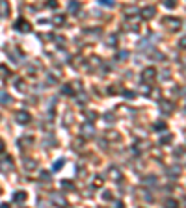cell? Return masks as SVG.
<instances>
[{
    "label": "cell",
    "instance_id": "cell-21",
    "mask_svg": "<svg viewBox=\"0 0 186 208\" xmlns=\"http://www.w3.org/2000/svg\"><path fill=\"white\" fill-rule=\"evenodd\" d=\"M24 167H26V169H30V171H32V169H35V162H32V160H28V162H26V164H24Z\"/></svg>",
    "mask_w": 186,
    "mask_h": 208
},
{
    "label": "cell",
    "instance_id": "cell-23",
    "mask_svg": "<svg viewBox=\"0 0 186 208\" xmlns=\"http://www.w3.org/2000/svg\"><path fill=\"white\" fill-rule=\"evenodd\" d=\"M63 167V160H56V164H54V169L58 171V169H61Z\"/></svg>",
    "mask_w": 186,
    "mask_h": 208
},
{
    "label": "cell",
    "instance_id": "cell-24",
    "mask_svg": "<svg viewBox=\"0 0 186 208\" xmlns=\"http://www.w3.org/2000/svg\"><path fill=\"white\" fill-rule=\"evenodd\" d=\"M99 2H101L102 6H108V7H112V6H114V0H99Z\"/></svg>",
    "mask_w": 186,
    "mask_h": 208
},
{
    "label": "cell",
    "instance_id": "cell-18",
    "mask_svg": "<svg viewBox=\"0 0 186 208\" xmlns=\"http://www.w3.org/2000/svg\"><path fill=\"white\" fill-rule=\"evenodd\" d=\"M61 93H63V95H75V91L71 89V86H63V89H61Z\"/></svg>",
    "mask_w": 186,
    "mask_h": 208
},
{
    "label": "cell",
    "instance_id": "cell-6",
    "mask_svg": "<svg viewBox=\"0 0 186 208\" xmlns=\"http://www.w3.org/2000/svg\"><path fill=\"white\" fill-rule=\"evenodd\" d=\"M93 134H95V128H93V125H84L82 126V136L84 138H93Z\"/></svg>",
    "mask_w": 186,
    "mask_h": 208
},
{
    "label": "cell",
    "instance_id": "cell-29",
    "mask_svg": "<svg viewBox=\"0 0 186 208\" xmlns=\"http://www.w3.org/2000/svg\"><path fill=\"white\" fill-rule=\"evenodd\" d=\"M104 117H106L108 123H114V115H112V113H108V115H104Z\"/></svg>",
    "mask_w": 186,
    "mask_h": 208
},
{
    "label": "cell",
    "instance_id": "cell-28",
    "mask_svg": "<svg viewBox=\"0 0 186 208\" xmlns=\"http://www.w3.org/2000/svg\"><path fill=\"white\" fill-rule=\"evenodd\" d=\"M166 205H168V206H177V201H173V199H170V201H166Z\"/></svg>",
    "mask_w": 186,
    "mask_h": 208
},
{
    "label": "cell",
    "instance_id": "cell-20",
    "mask_svg": "<svg viewBox=\"0 0 186 208\" xmlns=\"http://www.w3.org/2000/svg\"><path fill=\"white\" fill-rule=\"evenodd\" d=\"M127 56H129V52H127V50H121V52L117 54V60H121V61H125V60H127Z\"/></svg>",
    "mask_w": 186,
    "mask_h": 208
},
{
    "label": "cell",
    "instance_id": "cell-9",
    "mask_svg": "<svg viewBox=\"0 0 186 208\" xmlns=\"http://www.w3.org/2000/svg\"><path fill=\"white\" fill-rule=\"evenodd\" d=\"M26 201V193L24 192H15L13 193V203H24Z\"/></svg>",
    "mask_w": 186,
    "mask_h": 208
},
{
    "label": "cell",
    "instance_id": "cell-26",
    "mask_svg": "<svg viewBox=\"0 0 186 208\" xmlns=\"http://www.w3.org/2000/svg\"><path fill=\"white\" fill-rule=\"evenodd\" d=\"M170 141H171V136H170V134H168L166 138H162V139H160V143H162V145H164V143H170Z\"/></svg>",
    "mask_w": 186,
    "mask_h": 208
},
{
    "label": "cell",
    "instance_id": "cell-17",
    "mask_svg": "<svg viewBox=\"0 0 186 208\" xmlns=\"http://www.w3.org/2000/svg\"><path fill=\"white\" fill-rule=\"evenodd\" d=\"M106 138H108V139H119V134H116L114 130H108V132H106Z\"/></svg>",
    "mask_w": 186,
    "mask_h": 208
},
{
    "label": "cell",
    "instance_id": "cell-3",
    "mask_svg": "<svg viewBox=\"0 0 186 208\" xmlns=\"http://www.w3.org/2000/svg\"><path fill=\"white\" fill-rule=\"evenodd\" d=\"M15 30H19V32H30L32 26H30V22H28L26 19H19V20L15 22Z\"/></svg>",
    "mask_w": 186,
    "mask_h": 208
},
{
    "label": "cell",
    "instance_id": "cell-5",
    "mask_svg": "<svg viewBox=\"0 0 186 208\" xmlns=\"http://www.w3.org/2000/svg\"><path fill=\"white\" fill-rule=\"evenodd\" d=\"M162 22H164V24H168V26H170V30H173V32H175V30H179V26H181V20H179V19H170V17H168V19H164Z\"/></svg>",
    "mask_w": 186,
    "mask_h": 208
},
{
    "label": "cell",
    "instance_id": "cell-32",
    "mask_svg": "<svg viewBox=\"0 0 186 208\" xmlns=\"http://www.w3.org/2000/svg\"><path fill=\"white\" fill-rule=\"evenodd\" d=\"M155 126H157V128H166V125H164V123H157Z\"/></svg>",
    "mask_w": 186,
    "mask_h": 208
},
{
    "label": "cell",
    "instance_id": "cell-13",
    "mask_svg": "<svg viewBox=\"0 0 186 208\" xmlns=\"http://www.w3.org/2000/svg\"><path fill=\"white\" fill-rule=\"evenodd\" d=\"M168 173H170V177H171V179H177V175H181V167H179V166H173Z\"/></svg>",
    "mask_w": 186,
    "mask_h": 208
},
{
    "label": "cell",
    "instance_id": "cell-16",
    "mask_svg": "<svg viewBox=\"0 0 186 208\" xmlns=\"http://www.w3.org/2000/svg\"><path fill=\"white\" fill-rule=\"evenodd\" d=\"M125 13H127L129 17H132L134 13H138V9H136V7H132V6H127V7H125Z\"/></svg>",
    "mask_w": 186,
    "mask_h": 208
},
{
    "label": "cell",
    "instance_id": "cell-8",
    "mask_svg": "<svg viewBox=\"0 0 186 208\" xmlns=\"http://www.w3.org/2000/svg\"><path fill=\"white\" fill-rule=\"evenodd\" d=\"M173 108H175V106H173V102H170V100H162V102H160V110L166 112V113L173 112Z\"/></svg>",
    "mask_w": 186,
    "mask_h": 208
},
{
    "label": "cell",
    "instance_id": "cell-19",
    "mask_svg": "<svg viewBox=\"0 0 186 208\" xmlns=\"http://www.w3.org/2000/svg\"><path fill=\"white\" fill-rule=\"evenodd\" d=\"M164 6L170 7V9H173V7L177 6V2H175V0H164Z\"/></svg>",
    "mask_w": 186,
    "mask_h": 208
},
{
    "label": "cell",
    "instance_id": "cell-4",
    "mask_svg": "<svg viewBox=\"0 0 186 208\" xmlns=\"http://www.w3.org/2000/svg\"><path fill=\"white\" fill-rule=\"evenodd\" d=\"M155 76H157V71H155V69H151V67H149V69H145V71L142 73V80H143V82H153V80H155Z\"/></svg>",
    "mask_w": 186,
    "mask_h": 208
},
{
    "label": "cell",
    "instance_id": "cell-11",
    "mask_svg": "<svg viewBox=\"0 0 186 208\" xmlns=\"http://www.w3.org/2000/svg\"><path fill=\"white\" fill-rule=\"evenodd\" d=\"M0 102H2V104H9V102H11V97H9L7 91H4V89H0Z\"/></svg>",
    "mask_w": 186,
    "mask_h": 208
},
{
    "label": "cell",
    "instance_id": "cell-30",
    "mask_svg": "<svg viewBox=\"0 0 186 208\" xmlns=\"http://www.w3.org/2000/svg\"><path fill=\"white\" fill-rule=\"evenodd\" d=\"M116 39H117V37H116V35H112V37H110V43H108V45H116Z\"/></svg>",
    "mask_w": 186,
    "mask_h": 208
},
{
    "label": "cell",
    "instance_id": "cell-22",
    "mask_svg": "<svg viewBox=\"0 0 186 208\" xmlns=\"http://www.w3.org/2000/svg\"><path fill=\"white\" fill-rule=\"evenodd\" d=\"M0 76H2V78H6V76H7V67L0 65Z\"/></svg>",
    "mask_w": 186,
    "mask_h": 208
},
{
    "label": "cell",
    "instance_id": "cell-7",
    "mask_svg": "<svg viewBox=\"0 0 186 208\" xmlns=\"http://www.w3.org/2000/svg\"><path fill=\"white\" fill-rule=\"evenodd\" d=\"M155 17V7L153 6H147L142 9V19H153Z\"/></svg>",
    "mask_w": 186,
    "mask_h": 208
},
{
    "label": "cell",
    "instance_id": "cell-15",
    "mask_svg": "<svg viewBox=\"0 0 186 208\" xmlns=\"http://www.w3.org/2000/svg\"><path fill=\"white\" fill-rule=\"evenodd\" d=\"M110 175H112V179H114V180L121 179V171H117L116 167H112V169H110Z\"/></svg>",
    "mask_w": 186,
    "mask_h": 208
},
{
    "label": "cell",
    "instance_id": "cell-1",
    "mask_svg": "<svg viewBox=\"0 0 186 208\" xmlns=\"http://www.w3.org/2000/svg\"><path fill=\"white\" fill-rule=\"evenodd\" d=\"M15 121L19 125H28L30 123V113L26 110H19V112H15Z\"/></svg>",
    "mask_w": 186,
    "mask_h": 208
},
{
    "label": "cell",
    "instance_id": "cell-33",
    "mask_svg": "<svg viewBox=\"0 0 186 208\" xmlns=\"http://www.w3.org/2000/svg\"><path fill=\"white\" fill-rule=\"evenodd\" d=\"M2 151H4V141L0 139V153H2Z\"/></svg>",
    "mask_w": 186,
    "mask_h": 208
},
{
    "label": "cell",
    "instance_id": "cell-12",
    "mask_svg": "<svg viewBox=\"0 0 186 208\" xmlns=\"http://www.w3.org/2000/svg\"><path fill=\"white\" fill-rule=\"evenodd\" d=\"M67 7H69V11H71V13H75V11H78V9H80V2H76V0H71Z\"/></svg>",
    "mask_w": 186,
    "mask_h": 208
},
{
    "label": "cell",
    "instance_id": "cell-10",
    "mask_svg": "<svg viewBox=\"0 0 186 208\" xmlns=\"http://www.w3.org/2000/svg\"><path fill=\"white\" fill-rule=\"evenodd\" d=\"M52 203H56V205H61V206H67V201H65L61 195H58V193H52Z\"/></svg>",
    "mask_w": 186,
    "mask_h": 208
},
{
    "label": "cell",
    "instance_id": "cell-25",
    "mask_svg": "<svg viewBox=\"0 0 186 208\" xmlns=\"http://www.w3.org/2000/svg\"><path fill=\"white\" fill-rule=\"evenodd\" d=\"M102 199H104V201H112V193H110V192H104V193H102Z\"/></svg>",
    "mask_w": 186,
    "mask_h": 208
},
{
    "label": "cell",
    "instance_id": "cell-27",
    "mask_svg": "<svg viewBox=\"0 0 186 208\" xmlns=\"http://www.w3.org/2000/svg\"><path fill=\"white\" fill-rule=\"evenodd\" d=\"M143 182H145V184H155V182H157V179H155V177H149V179H145Z\"/></svg>",
    "mask_w": 186,
    "mask_h": 208
},
{
    "label": "cell",
    "instance_id": "cell-2",
    "mask_svg": "<svg viewBox=\"0 0 186 208\" xmlns=\"http://www.w3.org/2000/svg\"><path fill=\"white\" fill-rule=\"evenodd\" d=\"M13 160L9 158V156H6V158H2L0 160V173H9V171H13Z\"/></svg>",
    "mask_w": 186,
    "mask_h": 208
},
{
    "label": "cell",
    "instance_id": "cell-31",
    "mask_svg": "<svg viewBox=\"0 0 186 208\" xmlns=\"http://www.w3.org/2000/svg\"><path fill=\"white\" fill-rule=\"evenodd\" d=\"M41 179H43V180H48L50 177H48V173H41Z\"/></svg>",
    "mask_w": 186,
    "mask_h": 208
},
{
    "label": "cell",
    "instance_id": "cell-14",
    "mask_svg": "<svg viewBox=\"0 0 186 208\" xmlns=\"http://www.w3.org/2000/svg\"><path fill=\"white\" fill-rule=\"evenodd\" d=\"M52 22L60 26V24H63V22H65V17H63V15H56V17L52 19Z\"/></svg>",
    "mask_w": 186,
    "mask_h": 208
}]
</instances>
